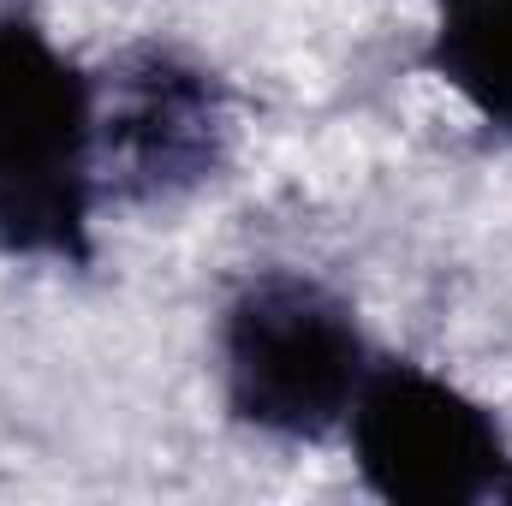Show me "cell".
<instances>
[{
  "mask_svg": "<svg viewBox=\"0 0 512 506\" xmlns=\"http://www.w3.org/2000/svg\"><path fill=\"white\" fill-rule=\"evenodd\" d=\"M364 483L393 506H471L507 477L495 417L417 364L370 370L352 399Z\"/></svg>",
  "mask_w": 512,
  "mask_h": 506,
  "instance_id": "3",
  "label": "cell"
},
{
  "mask_svg": "<svg viewBox=\"0 0 512 506\" xmlns=\"http://www.w3.org/2000/svg\"><path fill=\"white\" fill-rule=\"evenodd\" d=\"M227 143V90L167 48H131L96 84V167L137 203L197 191L221 173Z\"/></svg>",
  "mask_w": 512,
  "mask_h": 506,
  "instance_id": "4",
  "label": "cell"
},
{
  "mask_svg": "<svg viewBox=\"0 0 512 506\" xmlns=\"http://www.w3.org/2000/svg\"><path fill=\"white\" fill-rule=\"evenodd\" d=\"M221 358L233 411L286 441L328 435L370 376L352 310L304 274H262L233 298Z\"/></svg>",
  "mask_w": 512,
  "mask_h": 506,
  "instance_id": "2",
  "label": "cell"
},
{
  "mask_svg": "<svg viewBox=\"0 0 512 506\" xmlns=\"http://www.w3.org/2000/svg\"><path fill=\"white\" fill-rule=\"evenodd\" d=\"M495 501H512V465H507V477H501V489H495Z\"/></svg>",
  "mask_w": 512,
  "mask_h": 506,
  "instance_id": "6",
  "label": "cell"
},
{
  "mask_svg": "<svg viewBox=\"0 0 512 506\" xmlns=\"http://www.w3.org/2000/svg\"><path fill=\"white\" fill-rule=\"evenodd\" d=\"M429 66L512 137V0H441Z\"/></svg>",
  "mask_w": 512,
  "mask_h": 506,
  "instance_id": "5",
  "label": "cell"
},
{
  "mask_svg": "<svg viewBox=\"0 0 512 506\" xmlns=\"http://www.w3.org/2000/svg\"><path fill=\"white\" fill-rule=\"evenodd\" d=\"M96 84L30 24L0 12V251L90 256Z\"/></svg>",
  "mask_w": 512,
  "mask_h": 506,
  "instance_id": "1",
  "label": "cell"
}]
</instances>
